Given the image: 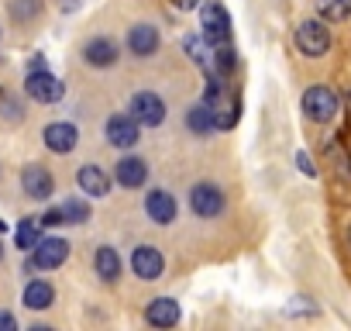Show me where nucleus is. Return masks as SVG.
Here are the masks:
<instances>
[{"label": "nucleus", "instance_id": "obj_1", "mask_svg": "<svg viewBox=\"0 0 351 331\" xmlns=\"http://www.w3.org/2000/svg\"><path fill=\"white\" fill-rule=\"evenodd\" d=\"M200 28H204V42H207L210 49L228 45V38H231V18H228V11H224L221 0H214V4H207V8H204Z\"/></svg>", "mask_w": 351, "mask_h": 331}, {"label": "nucleus", "instance_id": "obj_2", "mask_svg": "<svg viewBox=\"0 0 351 331\" xmlns=\"http://www.w3.org/2000/svg\"><path fill=\"white\" fill-rule=\"evenodd\" d=\"M303 111H306L310 121L327 124V121L337 114V93L327 90V87H310V90L303 93Z\"/></svg>", "mask_w": 351, "mask_h": 331}, {"label": "nucleus", "instance_id": "obj_3", "mask_svg": "<svg viewBox=\"0 0 351 331\" xmlns=\"http://www.w3.org/2000/svg\"><path fill=\"white\" fill-rule=\"evenodd\" d=\"M296 45H300L303 56L317 59V56H324L330 49V32L324 28V21H303L296 28Z\"/></svg>", "mask_w": 351, "mask_h": 331}, {"label": "nucleus", "instance_id": "obj_4", "mask_svg": "<svg viewBox=\"0 0 351 331\" xmlns=\"http://www.w3.org/2000/svg\"><path fill=\"white\" fill-rule=\"evenodd\" d=\"M25 87H28V97H32V100H38V104H56V100H62V93H66L62 80H56V76H52V73H45V69L28 73Z\"/></svg>", "mask_w": 351, "mask_h": 331}, {"label": "nucleus", "instance_id": "obj_5", "mask_svg": "<svg viewBox=\"0 0 351 331\" xmlns=\"http://www.w3.org/2000/svg\"><path fill=\"white\" fill-rule=\"evenodd\" d=\"M131 117H134L138 124H148V128L162 124V121H165V104H162V97H158V93H134V100H131Z\"/></svg>", "mask_w": 351, "mask_h": 331}, {"label": "nucleus", "instance_id": "obj_6", "mask_svg": "<svg viewBox=\"0 0 351 331\" xmlns=\"http://www.w3.org/2000/svg\"><path fill=\"white\" fill-rule=\"evenodd\" d=\"M190 207H193V214H200V218H217V214L224 211V194H221V187H214V183L193 187Z\"/></svg>", "mask_w": 351, "mask_h": 331}, {"label": "nucleus", "instance_id": "obj_7", "mask_svg": "<svg viewBox=\"0 0 351 331\" xmlns=\"http://www.w3.org/2000/svg\"><path fill=\"white\" fill-rule=\"evenodd\" d=\"M69 255V242L66 238H38L35 245V255H32V266L38 269H59Z\"/></svg>", "mask_w": 351, "mask_h": 331}, {"label": "nucleus", "instance_id": "obj_8", "mask_svg": "<svg viewBox=\"0 0 351 331\" xmlns=\"http://www.w3.org/2000/svg\"><path fill=\"white\" fill-rule=\"evenodd\" d=\"M162 266H165V259H162V252L155 245H138L134 255H131V269L141 279H158L162 276Z\"/></svg>", "mask_w": 351, "mask_h": 331}, {"label": "nucleus", "instance_id": "obj_9", "mask_svg": "<svg viewBox=\"0 0 351 331\" xmlns=\"http://www.w3.org/2000/svg\"><path fill=\"white\" fill-rule=\"evenodd\" d=\"M21 187H25V194L35 197V201L52 197V176H49L45 166H38V162H32V166H25V170H21Z\"/></svg>", "mask_w": 351, "mask_h": 331}, {"label": "nucleus", "instance_id": "obj_10", "mask_svg": "<svg viewBox=\"0 0 351 331\" xmlns=\"http://www.w3.org/2000/svg\"><path fill=\"white\" fill-rule=\"evenodd\" d=\"M104 131H107V141L117 145V148H131V145H138V121H134V117L117 114V117L107 121Z\"/></svg>", "mask_w": 351, "mask_h": 331}, {"label": "nucleus", "instance_id": "obj_11", "mask_svg": "<svg viewBox=\"0 0 351 331\" xmlns=\"http://www.w3.org/2000/svg\"><path fill=\"white\" fill-rule=\"evenodd\" d=\"M76 183L90 197H107L110 194V176L100 170V166H83V170L76 173Z\"/></svg>", "mask_w": 351, "mask_h": 331}, {"label": "nucleus", "instance_id": "obj_12", "mask_svg": "<svg viewBox=\"0 0 351 331\" xmlns=\"http://www.w3.org/2000/svg\"><path fill=\"white\" fill-rule=\"evenodd\" d=\"M76 141H80V131L73 128V124H66V121H56V124H49L45 128V145L52 148V152H73L76 148Z\"/></svg>", "mask_w": 351, "mask_h": 331}, {"label": "nucleus", "instance_id": "obj_13", "mask_svg": "<svg viewBox=\"0 0 351 331\" xmlns=\"http://www.w3.org/2000/svg\"><path fill=\"white\" fill-rule=\"evenodd\" d=\"M145 211H148V218H152L155 225H169V221H176V201H172L169 190H152L148 201H145Z\"/></svg>", "mask_w": 351, "mask_h": 331}, {"label": "nucleus", "instance_id": "obj_14", "mask_svg": "<svg viewBox=\"0 0 351 331\" xmlns=\"http://www.w3.org/2000/svg\"><path fill=\"white\" fill-rule=\"evenodd\" d=\"M145 180H148V166H145V159L124 155V159L117 162V183H121V187H128V190H138Z\"/></svg>", "mask_w": 351, "mask_h": 331}, {"label": "nucleus", "instance_id": "obj_15", "mask_svg": "<svg viewBox=\"0 0 351 331\" xmlns=\"http://www.w3.org/2000/svg\"><path fill=\"white\" fill-rule=\"evenodd\" d=\"M145 317H148V324H155V328H172L176 321H180V304L169 300V297H155V300L148 304Z\"/></svg>", "mask_w": 351, "mask_h": 331}, {"label": "nucleus", "instance_id": "obj_16", "mask_svg": "<svg viewBox=\"0 0 351 331\" xmlns=\"http://www.w3.org/2000/svg\"><path fill=\"white\" fill-rule=\"evenodd\" d=\"M128 49H131L134 56H152V52L158 49V32H155L152 25H134V28L128 32Z\"/></svg>", "mask_w": 351, "mask_h": 331}, {"label": "nucleus", "instance_id": "obj_17", "mask_svg": "<svg viewBox=\"0 0 351 331\" xmlns=\"http://www.w3.org/2000/svg\"><path fill=\"white\" fill-rule=\"evenodd\" d=\"M83 59L90 62V66H114L117 62V45L110 42V38H93L86 49H83Z\"/></svg>", "mask_w": 351, "mask_h": 331}, {"label": "nucleus", "instance_id": "obj_18", "mask_svg": "<svg viewBox=\"0 0 351 331\" xmlns=\"http://www.w3.org/2000/svg\"><path fill=\"white\" fill-rule=\"evenodd\" d=\"M52 300H56V290H52L45 279H32V283L25 286V304H28L32 310H45V307H52Z\"/></svg>", "mask_w": 351, "mask_h": 331}, {"label": "nucleus", "instance_id": "obj_19", "mask_svg": "<svg viewBox=\"0 0 351 331\" xmlns=\"http://www.w3.org/2000/svg\"><path fill=\"white\" fill-rule=\"evenodd\" d=\"M186 124H190L197 135H207V131H214V128H217V121H214V111H210V104H207V100L193 104V107H190V114H186Z\"/></svg>", "mask_w": 351, "mask_h": 331}, {"label": "nucleus", "instance_id": "obj_20", "mask_svg": "<svg viewBox=\"0 0 351 331\" xmlns=\"http://www.w3.org/2000/svg\"><path fill=\"white\" fill-rule=\"evenodd\" d=\"M93 266H97L100 279H107V283H114V279L121 276V259H117V252H114L110 245L97 249V259H93Z\"/></svg>", "mask_w": 351, "mask_h": 331}, {"label": "nucleus", "instance_id": "obj_21", "mask_svg": "<svg viewBox=\"0 0 351 331\" xmlns=\"http://www.w3.org/2000/svg\"><path fill=\"white\" fill-rule=\"evenodd\" d=\"M14 238H18V249H35L38 238H42V218H25V221L18 225Z\"/></svg>", "mask_w": 351, "mask_h": 331}, {"label": "nucleus", "instance_id": "obj_22", "mask_svg": "<svg viewBox=\"0 0 351 331\" xmlns=\"http://www.w3.org/2000/svg\"><path fill=\"white\" fill-rule=\"evenodd\" d=\"M317 11L324 21H344L351 14V0H317Z\"/></svg>", "mask_w": 351, "mask_h": 331}, {"label": "nucleus", "instance_id": "obj_23", "mask_svg": "<svg viewBox=\"0 0 351 331\" xmlns=\"http://www.w3.org/2000/svg\"><path fill=\"white\" fill-rule=\"evenodd\" d=\"M59 211H62V225H83L90 218V207L83 201H66L59 204Z\"/></svg>", "mask_w": 351, "mask_h": 331}, {"label": "nucleus", "instance_id": "obj_24", "mask_svg": "<svg viewBox=\"0 0 351 331\" xmlns=\"http://www.w3.org/2000/svg\"><path fill=\"white\" fill-rule=\"evenodd\" d=\"M234 66H238L234 52H231L228 45H217V49H214V73H217V76H228Z\"/></svg>", "mask_w": 351, "mask_h": 331}, {"label": "nucleus", "instance_id": "obj_25", "mask_svg": "<svg viewBox=\"0 0 351 331\" xmlns=\"http://www.w3.org/2000/svg\"><path fill=\"white\" fill-rule=\"evenodd\" d=\"M11 11H14V18H18V21H25V18H35V14L42 11V0H14V4H11Z\"/></svg>", "mask_w": 351, "mask_h": 331}, {"label": "nucleus", "instance_id": "obj_26", "mask_svg": "<svg viewBox=\"0 0 351 331\" xmlns=\"http://www.w3.org/2000/svg\"><path fill=\"white\" fill-rule=\"evenodd\" d=\"M186 52L197 59V62H204V66H210L207 62V56H204V38H186Z\"/></svg>", "mask_w": 351, "mask_h": 331}, {"label": "nucleus", "instance_id": "obj_27", "mask_svg": "<svg viewBox=\"0 0 351 331\" xmlns=\"http://www.w3.org/2000/svg\"><path fill=\"white\" fill-rule=\"evenodd\" d=\"M42 225H52V228H56V225H62V211H59V207H49V211H45V218H42Z\"/></svg>", "mask_w": 351, "mask_h": 331}, {"label": "nucleus", "instance_id": "obj_28", "mask_svg": "<svg viewBox=\"0 0 351 331\" xmlns=\"http://www.w3.org/2000/svg\"><path fill=\"white\" fill-rule=\"evenodd\" d=\"M14 328H18V321L8 310H0V331H14Z\"/></svg>", "mask_w": 351, "mask_h": 331}, {"label": "nucleus", "instance_id": "obj_29", "mask_svg": "<svg viewBox=\"0 0 351 331\" xmlns=\"http://www.w3.org/2000/svg\"><path fill=\"white\" fill-rule=\"evenodd\" d=\"M296 162H300V170H303L306 176H313V173H317V170H313V162H310V155H303V152H300V155H296Z\"/></svg>", "mask_w": 351, "mask_h": 331}, {"label": "nucleus", "instance_id": "obj_30", "mask_svg": "<svg viewBox=\"0 0 351 331\" xmlns=\"http://www.w3.org/2000/svg\"><path fill=\"white\" fill-rule=\"evenodd\" d=\"M172 4H176V8H180V11H193V8L200 4V0H172Z\"/></svg>", "mask_w": 351, "mask_h": 331}, {"label": "nucleus", "instance_id": "obj_31", "mask_svg": "<svg viewBox=\"0 0 351 331\" xmlns=\"http://www.w3.org/2000/svg\"><path fill=\"white\" fill-rule=\"evenodd\" d=\"M8 231V221H0V235H4Z\"/></svg>", "mask_w": 351, "mask_h": 331}, {"label": "nucleus", "instance_id": "obj_32", "mask_svg": "<svg viewBox=\"0 0 351 331\" xmlns=\"http://www.w3.org/2000/svg\"><path fill=\"white\" fill-rule=\"evenodd\" d=\"M0 255H4V245H0Z\"/></svg>", "mask_w": 351, "mask_h": 331}]
</instances>
